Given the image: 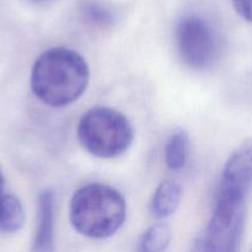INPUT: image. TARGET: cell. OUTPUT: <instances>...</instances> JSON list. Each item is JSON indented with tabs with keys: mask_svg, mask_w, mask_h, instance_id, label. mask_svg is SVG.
Segmentation results:
<instances>
[{
	"mask_svg": "<svg viewBox=\"0 0 252 252\" xmlns=\"http://www.w3.org/2000/svg\"><path fill=\"white\" fill-rule=\"evenodd\" d=\"M90 71L81 54L56 47L38 57L31 73L34 95L51 107H64L78 100L88 86Z\"/></svg>",
	"mask_w": 252,
	"mask_h": 252,
	"instance_id": "obj_1",
	"label": "cell"
},
{
	"mask_svg": "<svg viewBox=\"0 0 252 252\" xmlns=\"http://www.w3.org/2000/svg\"><path fill=\"white\" fill-rule=\"evenodd\" d=\"M126 201L113 187L91 184L75 192L70 202V221L78 233L105 239L117 233L126 220Z\"/></svg>",
	"mask_w": 252,
	"mask_h": 252,
	"instance_id": "obj_2",
	"label": "cell"
},
{
	"mask_svg": "<svg viewBox=\"0 0 252 252\" xmlns=\"http://www.w3.org/2000/svg\"><path fill=\"white\" fill-rule=\"evenodd\" d=\"M78 137L90 154L110 159L127 152L134 132L123 113L110 107H94L80 118Z\"/></svg>",
	"mask_w": 252,
	"mask_h": 252,
	"instance_id": "obj_3",
	"label": "cell"
},
{
	"mask_svg": "<svg viewBox=\"0 0 252 252\" xmlns=\"http://www.w3.org/2000/svg\"><path fill=\"white\" fill-rule=\"evenodd\" d=\"M248 192L218 187L213 214L197 243L199 251L231 252L240 248L246 219Z\"/></svg>",
	"mask_w": 252,
	"mask_h": 252,
	"instance_id": "obj_4",
	"label": "cell"
},
{
	"mask_svg": "<svg viewBox=\"0 0 252 252\" xmlns=\"http://www.w3.org/2000/svg\"><path fill=\"white\" fill-rule=\"evenodd\" d=\"M180 57L192 69H206L217 56V39L212 27L198 16H187L176 27Z\"/></svg>",
	"mask_w": 252,
	"mask_h": 252,
	"instance_id": "obj_5",
	"label": "cell"
},
{
	"mask_svg": "<svg viewBox=\"0 0 252 252\" xmlns=\"http://www.w3.org/2000/svg\"><path fill=\"white\" fill-rule=\"evenodd\" d=\"M53 217L54 197L52 191L46 189L39 194L38 199V228L33 241V250H53Z\"/></svg>",
	"mask_w": 252,
	"mask_h": 252,
	"instance_id": "obj_6",
	"label": "cell"
},
{
	"mask_svg": "<svg viewBox=\"0 0 252 252\" xmlns=\"http://www.w3.org/2000/svg\"><path fill=\"white\" fill-rule=\"evenodd\" d=\"M182 191L177 182L165 180L155 189L150 201V213L157 219H165L175 213L181 201Z\"/></svg>",
	"mask_w": 252,
	"mask_h": 252,
	"instance_id": "obj_7",
	"label": "cell"
},
{
	"mask_svg": "<svg viewBox=\"0 0 252 252\" xmlns=\"http://www.w3.org/2000/svg\"><path fill=\"white\" fill-rule=\"evenodd\" d=\"M25 224V211L16 196H0V231L16 233Z\"/></svg>",
	"mask_w": 252,
	"mask_h": 252,
	"instance_id": "obj_8",
	"label": "cell"
},
{
	"mask_svg": "<svg viewBox=\"0 0 252 252\" xmlns=\"http://www.w3.org/2000/svg\"><path fill=\"white\" fill-rule=\"evenodd\" d=\"M189 138L187 132L179 129L171 134L165 148V161L170 170H181L189 158Z\"/></svg>",
	"mask_w": 252,
	"mask_h": 252,
	"instance_id": "obj_9",
	"label": "cell"
},
{
	"mask_svg": "<svg viewBox=\"0 0 252 252\" xmlns=\"http://www.w3.org/2000/svg\"><path fill=\"white\" fill-rule=\"evenodd\" d=\"M171 241V230L166 224L150 226L139 240V250L145 252H161L166 250Z\"/></svg>",
	"mask_w": 252,
	"mask_h": 252,
	"instance_id": "obj_10",
	"label": "cell"
},
{
	"mask_svg": "<svg viewBox=\"0 0 252 252\" xmlns=\"http://www.w3.org/2000/svg\"><path fill=\"white\" fill-rule=\"evenodd\" d=\"M233 4L238 14L246 20L251 21V4L250 0H233Z\"/></svg>",
	"mask_w": 252,
	"mask_h": 252,
	"instance_id": "obj_11",
	"label": "cell"
},
{
	"mask_svg": "<svg viewBox=\"0 0 252 252\" xmlns=\"http://www.w3.org/2000/svg\"><path fill=\"white\" fill-rule=\"evenodd\" d=\"M89 16L91 17L95 21H100V22H107L108 20L111 19V14L105 9H101L98 6H91L89 9Z\"/></svg>",
	"mask_w": 252,
	"mask_h": 252,
	"instance_id": "obj_12",
	"label": "cell"
},
{
	"mask_svg": "<svg viewBox=\"0 0 252 252\" xmlns=\"http://www.w3.org/2000/svg\"><path fill=\"white\" fill-rule=\"evenodd\" d=\"M4 184H5L4 175H2V170L1 167H0V196H1L2 191H4Z\"/></svg>",
	"mask_w": 252,
	"mask_h": 252,
	"instance_id": "obj_13",
	"label": "cell"
},
{
	"mask_svg": "<svg viewBox=\"0 0 252 252\" xmlns=\"http://www.w3.org/2000/svg\"><path fill=\"white\" fill-rule=\"evenodd\" d=\"M32 1H37V2H39V1H46V0H32Z\"/></svg>",
	"mask_w": 252,
	"mask_h": 252,
	"instance_id": "obj_14",
	"label": "cell"
}]
</instances>
